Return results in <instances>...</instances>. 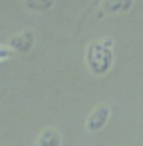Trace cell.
I'll use <instances>...</instances> for the list:
<instances>
[{
	"instance_id": "cell-1",
	"label": "cell",
	"mask_w": 143,
	"mask_h": 146,
	"mask_svg": "<svg viewBox=\"0 0 143 146\" xmlns=\"http://www.w3.org/2000/svg\"><path fill=\"white\" fill-rule=\"evenodd\" d=\"M112 41L105 42H93L87 49V63L91 72L95 74H104L109 70L112 65V52H111Z\"/></svg>"
},
{
	"instance_id": "cell-2",
	"label": "cell",
	"mask_w": 143,
	"mask_h": 146,
	"mask_svg": "<svg viewBox=\"0 0 143 146\" xmlns=\"http://www.w3.org/2000/svg\"><path fill=\"white\" fill-rule=\"evenodd\" d=\"M111 115V110L108 106H100L90 114L87 119V129L90 132H97L105 127L108 118Z\"/></svg>"
},
{
	"instance_id": "cell-3",
	"label": "cell",
	"mask_w": 143,
	"mask_h": 146,
	"mask_svg": "<svg viewBox=\"0 0 143 146\" xmlns=\"http://www.w3.org/2000/svg\"><path fill=\"white\" fill-rule=\"evenodd\" d=\"M34 45V34L31 31H23L10 38V46L20 54H28Z\"/></svg>"
},
{
	"instance_id": "cell-4",
	"label": "cell",
	"mask_w": 143,
	"mask_h": 146,
	"mask_svg": "<svg viewBox=\"0 0 143 146\" xmlns=\"http://www.w3.org/2000/svg\"><path fill=\"white\" fill-rule=\"evenodd\" d=\"M133 0H105L104 3V10L107 13H124L132 9Z\"/></svg>"
},
{
	"instance_id": "cell-5",
	"label": "cell",
	"mask_w": 143,
	"mask_h": 146,
	"mask_svg": "<svg viewBox=\"0 0 143 146\" xmlns=\"http://www.w3.org/2000/svg\"><path fill=\"white\" fill-rule=\"evenodd\" d=\"M60 145V135L55 129H45L39 139L38 146H59Z\"/></svg>"
},
{
	"instance_id": "cell-6",
	"label": "cell",
	"mask_w": 143,
	"mask_h": 146,
	"mask_svg": "<svg viewBox=\"0 0 143 146\" xmlns=\"http://www.w3.org/2000/svg\"><path fill=\"white\" fill-rule=\"evenodd\" d=\"M55 0H25L27 9L32 11H46L54 6Z\"/></svg>"
},
{
	"instance_id": "cell-7",
	"label": "cell",
	"mask_w": 143,
	"mask_h": 146,
	"mask_svg": "<svg viewBox=\"0 0 143 146\" xmlns=\"http://www.w3.org/2000/svg\"><path fill=\"white\" fill-rule=\"evenodd\" d=\"M13 55H14V51H13V49L0 45V60H4V59H7V58H11Z\"/></svg>"
}]
</instances>
